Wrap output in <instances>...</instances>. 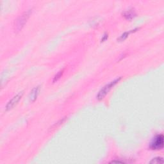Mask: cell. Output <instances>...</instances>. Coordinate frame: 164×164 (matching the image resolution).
Instances as JSON below:
<instances>
[{"label":"cell","mask_w":164,"mask_h":164,"mask_svg":"<svg viewBox=\"0 0 164 164\" xmlns=\"http://www.w3.org/2000/svg\"><path fill=\"white\" fill-rule=\"evenodd\" d=\"M32 9L27 10L26 11H24L21 15H20L15 22V30L16 32H18L22 30V28L25 25L27 20L29 19L30 15L32 14Z\"/></svg>","instance_id":"1"},{"label":"cell","mask_w":164,"mask_h":164,"mask_svg":"<svg viewBox=\"0 0 164 164\" xmlns=\"http://www.w3.org/2000/svg\"><path fill=\"white\" fill-rule=\"evenodd\" d=\"M121 78H122L121 77H119L111 81L110 82H109V83L107 84L106 85H105L98 93L96 95L97 99L100 101L103 99L106 96V94L110 91L112 88L117 83H119V81L121 80Z\"/></svg>","instance_id":"2"},{"label":"cell","mask_w":164,"mask_h":164,"mask_svg":"<svg viewBox=\"0 0 164 164\" xmlns=\"http://www.w3.org/2000/svg\"><path fill=\"white\" fill-rule=\"evenodd\" d=\"M163 135L162 134L157 135L150 144V148L153 150H160L163 147Z\"/></svg>","instance_id":"3"},{"label":"cell","mask_w":164,"mask_h":164,"mask_svg":"<svg viewBox=\"0 0 164 164\" xmlns=\"http://www.w3.org/2000/svg\"><path fill=\"white\" fill-rule=\"evenodd\" d=\"M23 94H24V92L20 91L18 92L17 94H16L10 100H9V101L7 102V104H6V107H5L6 110H7V111L10 110L15 106H16V105L18 103L19 101L21 99Z\"/></svg>","instance_id":"4"},{"label":"cell","mask_w":164,"mask_h":164,"mask_svg":"<svg viewBox=\"0 0 164 164\" xmlns=\"http://www.w3.org/2000/svg\"><path fill=\"white\" fill-rule=\"evenodd\" d=\"M136 16V12L133 8H129L122 12V16L126 19L130 20Z\"/></svg>","instance_id":"5"},{"label":"cell","mask_w":164,"mask_h":164,"mask_svg":"<svg viewBox=\"0 0 164 164\" xmlns=\"http://www.w3.org/2000/svg\"><path fill=\"white\" fill-rule=\"evenodd\" d=\"M40 87L39 85H38L35 87H34L32 89V91L30 92L29 98H30V101L31 102H34L37 99V96H38V95H39V92H40Z\"/></svg>","instance_id":"6"},{"label":"cell","mask_w":164,"mask_h":164,"mask_svg":"<svg viewBox=\"0 0 164 164\" xmlns=\"http://www.w3.org/2000/svg\"><path fill=\"white\" fill-rule=\"evenodd\" d=\"M139 29H140L139 28H134V29H133V30H129V31H128V32H124V33H123L122 34V35L117 39V40L119 41V42H121V41H124L125 40H126V39L128 37V36H129V35H130L131 33L136 32V31L139 30Z\"/></svg>","instance_id":"7"},{"label":"cell","mask_w":164,"mask_h":164,"mask_svg":"<svg viewBox=\"0 0 164 164\" xmlns=\"http://www.w3.org/2000/svg\"><path fill=\"white\" fill-rule=\"evenodd\" d=\"M64 69H62L60 70L55 74V76H54L53 77V83H54V82H57V81H58L60 80V78L62 77V74H64Z\"/></svg>","instance_id":"8"},{"label":"cell","mask_w":164,"mask_h":164,"mask_svg":"<svg viewBox=\"0 0 164 164\" xmlns=\"http://www.w3.org/2000/svg\"><path fill=\"white\" fill-rule=\"evenodd\" d=\"M150 163H163V159L162 157L158 156L156 158H153L151 161L149 162Z\"/></svg>","instance_id":"9"},{"label":"cell","mask_w":164,"mask_h":164,"mask_svg":"<svg viewBox=\"0 0 164 164\" xmlns=\"http://www.w3.org/2000/svg\"><path fill=\"white\" fill-rule=\"evenodd\" d=\"M108 34L105 33L103 35H102V38H101V42L102 43V42H105V41L108 39Z\"/></svg>","instance_id":"10"},{"label":"cell","mask_w":164,"mask_h":164,"mask_svg":"<svg viewBox=\"0 0 164 164\" xmlns=\"http://www.w3.org/2000/svg\"><path fill=\"white\" fill-rule=\"evenodd\" d=\"M110 163H124L123 162H121V161H118V160H114L110 162Z\"/></svg>","instance_id":"11"}]
</instances>
